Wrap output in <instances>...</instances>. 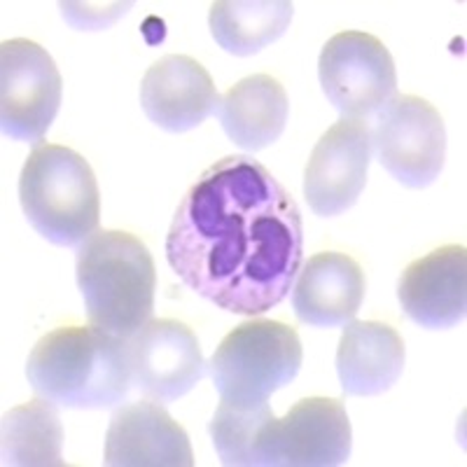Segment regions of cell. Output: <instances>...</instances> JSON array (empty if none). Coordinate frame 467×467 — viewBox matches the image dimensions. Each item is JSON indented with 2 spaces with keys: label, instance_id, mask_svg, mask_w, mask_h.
<instances>
[{
  "label": "cell",
  "instance_id": "cell-13",
  "mask_svg": "<svg viewBox=\"0 0 467 467\" xmlns=\"http://www.w3.org/2000/svg\"><path fill=\"white\" fill-rule=\"evenodd\" d=\"M398 299L404 314L425 329H449L467 314V253L441 245L402 271Z\"/></svg>",
  "mask_w": 467,
  "mask_h": 467
},
{
  "label": "cell",
  "instance_id": "cell-21",
  "mask_svg": "<svg viewBox=\"0 0 467 467\" xmlns=\"http://www.w3.org/2000/svg\"><path fill=\"white\" fill-rule=\"evenodd\" d=\"M66 22L78 31H103L131 7V3H58Z\"/></svg>",
  "mask_w": 467,
  "mask_h": 467
},
{
  "label": "cell",
  "instance_id": "cell-3",
  "mask_svg": "<svg viewBox=\"0 0 467 467\" xmlns=\"http://www.w3.org/2000/svg\"><path fill=\"white\" fill-rule=\"evenodd\" d=\"M78 287L94 327L129 339L152 320L157 271L148 245L119 229L94 232L78 250Z\"/></svg>",
  "mask_w": 467,
  "mask_h": 467
},
{
  "label": "cell",
  "instance_id": "cell-11",
  "mask_svg": "<svg viewBox=\"0 0 467 467\" xmlns=\"http://www.w3.org/2000/svg\"><path fill=\"white\" fill-rule=\"evenodd\" d=\"M369 161V124L341 117L320 136L304 171V197L311 211L320 218H335L348 211L365 190Z\"/></svg>",
  "mask_w": 467,
  "mask_h": 467
},
{
  "label": "cell",
  "instance_id": "cell-5",
  "mask_svg": "<svg viewBox=\"0 0 467 467\" xmlns=\"http://www.w3.org/2000/svg\"><path fill=\"white\" fill-rule=\"evenodd\" d=\"M302 339L281 320H245L213 353L208 369L220 398L239 407H257L295 381L302 369Z\"/></svg>",
  "mask_w": 467,
  "mask_h": 467
},
{
  "label": "cell",
  "instance_id": "cell-14",
  "mask_svg": "<svg viewBox=\"0 0 467 467\" xmlns=\"http://www.w3.org/2000/svg\"><path fill=\"white\" fill-rule=\"evenodd\" d=\"M220 96L211 73L197 58L169 54L152 64L140 82V106L152 124L182 133L218 110Z\"/></svg>",
  "mask_w": 467,
  "mask_h": 467
},
{
  "label": "cell",
  "instance_id": "cell-4",
  "mask_svg": "<svg viewBox=\"0 0 467 467\" xmlns=\"http://www.w3.org/2000/svg\"><path fill=\"white\" fill-rule=\"evenodd\" d=\"M19 203L43 239L82 245L101 220V192L89 161L64 145L40 143L19 175Z\"/></svg>",
  "mask_w": 467,
  "mask_h": 467
},
{
  "label": "cell",
  "instance_id": "cell-1",
  "mask_svg": "<svg viewBox=\"0 0 467 467\" xmlns=\"http://www.w3.org/2000/svg\"><path fill=\"white\" fill-rule=\"evenodd\" d=\"M166 262L223 311L260 316L290 295L304 265L302 211L266 166L223 157L192 182L171 220Z\"/></svg>",
  "mask_w": 467,
  "mask_h": 467
},
{
  "label": "cell",
  "instance_id": "cell-2",
  "mask_svg": "<svg viewBox=\"0 0 467 467\" xmlns=\"http://www.w3.org/2000/svg\"><path fill=\"white\" fill-rule=\"evenodd\" d=\"M26 379L40 398L57 407H115L133 383L127 339L94 325L57 327L33 346Z\"/></svg>",
  "mask_w": 467,
  "mask_h": 467
},
{
  "label": "cell",
  "instance_id": "cell-10",
  "mask_svg": "<svg viewBox=\"0 0 467 467\" xmlns=\"http://www.w3.org/2000/svg\"><path fill=\"white\" fill-rule=\"evenodd\" d=\"M131 381L145 398L175 402L206 374L197 335L181 320H148L127 339Z\"/></svg>",
  "mask_w": 467,
  "mask_h": 467
},
{
  "label": "cell",
  "instance_id": "cell-19",
  "mask_svg": "<svg viewBox=\"0 0 467 467\" xmlns=\"http://www.w3.org/2000/svg\"><path fill=\"white\" fill-rule=\"evenodd\" d=\"M292 15L290 0H218L211 5L208 26L224 52L250 57L278 40Z\"/></svg>",
  "mask_w": 467,
  "mask_h": 467
},
{
  "label": "cell",
  "instance_id": "cell-15",
  "mask_svg": "<svg viewBox=\"0 0 467 467\" xmlns=\"http://www.w3.org/2000/svg\"><path fill=\"white\" fill-rule=\"evenodd\" d=\"M365 271L344 253H318L302 265L292 285V308L311 327H344L365 299Z\"/></svg>",
  "mask_w": 467,
  "mask_h": 467
},
{
  "label": "cell",
  "instance_id": "cell-12",
  "mask_svg": "<svg viewBox=\"0 0 467 467\" xmlns=\"http://www.w3.org/2000/svg\"><path fill=\"white\" fill-rule=\"evenodd\" d=\"M108 467H192L190 437L154 400L124 404L106 432Z\"/></svg>",
  "mask_w": 467,
  "mask_h": 467
},
{
  "label": "cell",
  "instance_id": "cell-7",
  "mask_svg": "<svg viewBox=\"0 0 467 467\" xmlns=\"http://www.w3.org/2000/svg\"><path fill=\"white\" fill-rule=\"evenodd\" d=\"M372 131L377 161L411 190H423L440 178L446 157V127L440 110L414 94H395Z\"/></svg>",
  "mask_w": 467,
  "mask_h": 467
},
{
  "label": "cell",
  "instance_id": "cell-20",
  "mask_svg": "<svg viewBox=\"0 0 467 467\" xmlns=\"http://www.w3.org/2000/svg\"><path fill=\"white\" fill-rule=\"evenodd\" d=\"M269 411L271 407L266 402L257 407H239L224 400L220 402L208 425V432L223 465L253 467V444L260 423Z\"/></svg>",
  "mask_w": 467,
  "mask_h": 467
},
{
  "label": "cell",
  "instance_id": "cell-9",
  "mask_svg": "<svg viewBox=\"0 0 467 467\" xmlns=\"http://www.w3.org/2000/svg\"><path fill=\"white\" fill-rule=\"evenodd\" d=\"M323 94L348 119L381 110L398 89V70L386 45L362 31H344L325 43L318 58Z\"/></svg>",
  "mask_w": 467,
  "mask_h": 467
},
{
  "label": "cell",
  "instance_id": "cell-8",
  "mask_svg": "<svg viewBox=\"0 0 467 467\" xmlns=\"http://www.w3.org/2000/svg\"><path fill=\"white\" fill-rule=\"evenodd\" d=\"M61 96L64 80L47 49L26 37L0 45V127L7 139L40 145Z\"/></svg>",
  "mask_w": 467,
  "mask_h": 467
},
{
  "label": "cell",
  "instance_id": "cell-18",
  "mask_svg": "<svg viewBox=\"0 0 467 467\" xmlns=\"http://www.w3.org/2000/svg\"><path fill=\"white\" fill-rule=\"evenodd\" d=\"M64 425L57 404L45 398L31 400L3 414L0 453L3 465L64 467Z\"/></svg>",
  "mask_w": 467,
  "mask_h": 467
},
{
  "label": "cell",
  "instance_id": "cell-17",
  "mask_svg": "<svg viewBox=\"0 0 467 467\" xmlns=\"http://www.w3.org/2000/svg\"><path fill=\"white\" fill-rule=\"evenodd\" d=\"M218 115L234 145L257 152L281 139L290 101L276 78L257 73L227 89L218 103Z\"/></svg>",
  "mask_w": 467,
  "mask_h": 467
},
{
  "label": "cell",
  "instance_id": "cell-6",
  "mask_svg": "<svg viewBox=\"0 0 467 467\" xmlns=\"http://www.w3.org/2000/svg\"><path fill=\"white\" fill-rule=\"evenodd\" d=\"M353 431L341 400H299L283 419L265 416L253 444V467H337L350 458Z\"/></svg>",
  "mask_w": 467,
  "mask_h": 467
},
{
  "label": "cell",
  "instance_id": "cell-16",
  "mask_svg": "<svg viewBox=\"0 0 467 467\" xmlns=\"http://www.w3.org/2000/svg\"><path fill=\"white\" fill-rule=\"evenodd\" d=\"M402 337L379 320H350L337 348V374L344 393L356 398L381 395L398 383L404 369Z\"/></svg>",
  "mask_w": 467,
  "mask_h": 467
}]
</instances>
